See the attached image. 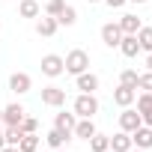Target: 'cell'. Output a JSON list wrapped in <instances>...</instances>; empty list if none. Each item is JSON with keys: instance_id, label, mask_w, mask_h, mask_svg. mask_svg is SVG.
I'll list each match as a JSON object with an SVG mask.
<instances>
[{"instance_id": "cell-1", "label": "cell", "mask_w": 152, "mask_h": 152, "mask_svg": "<svg viewBox=\"0 0 152 152\" xmlns=\"http://www.w3.org/2000/svg\"><path fill=\"white\" fill-rule=\"evenodd\" d=\"M72 110H75L78 119H93V116L99 113V99H96V93H81L78 99H75Z\"/></svg>"}, {"instance_id": "cell-2", "label": "cell", "mask_w": 152, "mask_h": 152, "mask_svg": "<svg viewBox=\"0 0 152 152\" xmlns=\"http://www.w3.org/2000/svg\"><path fill=\"white\" fill-rule=\"evenodd\" d=\"M63 63H66V72L78 78L81 72H87V69H90V54H87L84 48H75V51H69V54L63 57Z\"/></svg>"}, {"instance_id": "cell-3", "label": "cell", "mask_w": 152, "mask_h": 152, "mask_svg": "<svg viewBox=\"0 0 152 152\" xmlns=\"http://www.w3.org/2000/svg\"><path fill=\"white\" fill-rule=\"evenodd\" d=\"M66 72V63L60 54H45L42 57V75H48V78H60V75Z\"/></svg>"}, {"instance_id": "cell-4", "label": "cell", "mask_w": 152, "mask_h": 152, "mask_svg": "<svg viewBox=\"0 0 152 152\" xmlns=\"http://www.w3.org/2000/svg\"><path fill=\"white\" fill-rule=\"evenodd\" d=\"M143 125V119H140V113H137V107H122V113H119V131H137Z\"/></svg>"}, {"instance_id": "cell-5", "label": "cell", "mask_w": 152, "mask_h": 152, "mask_svg": "<svg viewBox=\"0 0 152 152\" xmlns=\"http://www.w3.org/2000/svg\"><path fill=\"white\" fill-rule=\"evenodd\" d=\"M9 90L15 96H24V93L33 90V78H30L27 72H15V75H9Z\"/></svg>"}, {"instance_id": "cell-6", "label": "cell", "mask_w": 152, "mask_h": 152, "mask_svg": "<svg viewBox=\"0 0 152 152\" xmlns=\"http://www.w3.org/2000/svg\"><path fill=\"white\" fill-rule=\"evenodd\" d=\"M122 30H119V24H113V21H107L104 27H102V42L107 45V48H119V42H122Z\"/></svg>"}, {"instance_id": "cell-7", "label": "cell", "mask_w": 152, "mask_h": 152, "mask_svg": "<svg viewBox=\"0 0 152 152\" xmlns=\"http://www.w3.org/2000/svg\"><path fill=\"white\" fill-rule=\"evenodd\" d=\"M42 104L63 107L66 104V90H60V87H42Z\"/></svg>"}, {"instance_id": "cell-8", "label": "cell", "mask_w": 152, "mask_h": 152, "mask_svg": "<svg viewBox=\"0 0 152 152\" xmlns=\"http://www.w3.org/2000/svg\"><path fill=\"white\" fill-rule=\"evenodd\" d=\"M134 99H137V90H134V87L119 84V87L113 90V104H119V107H131V104H134Z\"/></svg>"}, {"instance_id": "cell-9", "label": "cell", "mask_w": 152, "mask_h": 152, "mask_svg": "<svg viewBox=\"0 0 152 152\" xmlns=\"http://www.w3.org/2000/svg\"><path fill=\"white\" fill-rule=\"evenodd\" d=\"M24 116H27V110H24V104H18V102H12V104L3 107V125H21Z\"/></svg>"}, {"instance_id": "cell-10", "label": "cell", "mask_w": 152, "mask_h": 152, "mask_svg": "<svg viewBox=\"0 0 152 152\" xmlns=\"http://www.w3.org/2000/svg\"><path fill=\"white\" fill-rule=\"evenodd\" d=\"M134 104H137V113H140L143 125H152V93H140L134 99Z\"/></svg>"}, {"instance_id": "cell-11", "label": "cell", "mask_w": 152, "mask_h": 152, "mask_svg": "<svg viewBox=\"0 0 152 152\" xmlns=\"http://www.w3.org/2000/svg\"><path fill=\"white\" fill-rule=\"evenodd\" d=\"M57 30H60V24H57V18H54V15H39V21H36V33H39V36L51 39Z\"/></svg>"}, {"instance_id": "cell-12", "label": "cell", "mask_w": 152, "mask_h": 152, "mask_svg": "<svg viewBox=\"0 0 152 152\" xmlns=\"http://www.w3.org/2000/svg\"><path fill=\"white\" fill-rule=\"evenodd\" d=\"M131 143L137 149H152V125H140L137 131H131Z\"/></svg>"}, {"instance_id": "cell-13", "label": "cell", "mask_w": 152, "mask_h": 152, "mask_svg": "<svg viewBox=\"0 0 152 152\" xmlns=\"http://www.w3.org/2000/svg\"><path fill=\"white\" fill-rule=\"evenodd\" d=\"M75 84H78V90H81V93H96L102 81H99V75H93V72L87 69V72H81V75H78V81H75Z\"/></svg>"}, {"instance_id": "cell-14", "label": "cell", "mask_w": 152, "mask_h": 152, "mask_svg": "<svg viewBox=\"0 0 152 152\" xmlns=\"http://www.w3.org/2000/svg\"><path fill=\"white\" fill-rule=\"evenodd\" d=\"M75 122H78L75 110H72V113H66V110H63V113H57V116H54V128H57V131H63V134H72V131H75Z\"/></svg>"}, {"instance_id": "cell-15", "label": "cell", "mask_w": 152, "mask_h": 152, "mask_svg": "<svg viewBox=\"0 0 152 152\" xmlns=\"http://www.w3.org/2000/svg\"><path fill=\"white\" fill-rule=\"evenodd\" d=\"M116 24H119V30H122L125 36H134V33L143 27V24H140V18H137V15H131V12H128V15H122Z\"/></svg>"}, {"instance_id": "cell-16", "label": "cell", "mask_w": 152, "mask_h": 152, "mask_svg": "<svg viewBox=\"0 0 152 152\" xmlns=\"http://www.w3.org/2000/svg\"><path fill=\"white\" fill-rule=\"evenodd\" d=\"M119 51H122V57L134 60V57L140 54V42H137V36H122V42H119Z\"/></svg>"}, {"instance_id": "cell-17", "label": "cell", "mask_w": 152, "mask_h": 152, "mask_svg": "<svg viewBox=\"0 0 152 152\" xmlns=\"http://www.w3.org/2000/svg\"><path fill=\"white\" fill-rule=\"evenodd\" d=\"M131 146H134V143H131V134H128V131H116V134L110 137V149H113V152H128Z\"/></svg>"}, {"instance_id": "cell-18", "label": "cell", "mask_w": 152, "mask_h": 152, "mask_svg": "<svg viewBox=\"0 0 152 152\" xmlns=\"http://www.w3.org/2000/svg\"><path fill=\"white\" fill-rule=\"evenodd\" d=\"M18 15H21V18H39V15H42L39 0H21V3H18Z\"/></svg>"}, {"instance_id": "cell-19", "label": "cell", "mask_w": 152, "mask_h": 152, "mask_svg": "<svg viewBox=\"0 0 152 152\" xmlns=\"http://www.w3.org/2000/svg\"><path fill=\"white\" fill-rule=\"evenodd\" d=\"M72 134H75V137H81V140H90V137L96 134V122H93V119H78Z\"/></svg>"}, {"instance_id": "cell-20", "label": "cell", "mask_w": 152, "mask_h": 152, "mask_svg": "<svg viewBox=\"0 0 152 152\" xmlns=\"http://www.w3.org/2000/svg\"><path fill=\"white\" fill-rule=\"evenodd\" d=\"M69 140H72V134H63V131H57V128H51V131L45 134V143H48L51 149H63Z\"/></svg>"}, {"instance_id": "cell-21", "label": "cell", "mask_w": 152, "mask_h": 152, "mask_svg": "<svg viewBox=\"0 0 152 152\" xmlns=\"http://www.w3.org/2000/svg\"><path fill=\"white\" fill-rule=\"evenodd\" d=\"M75 21H78V9L66 3V6H63V12L57 15V24H60V27H72Z\"/></svg>"}, {"instance_id": "cell-22", "label": "cell", "mask_w": 152, "mask_h": 152, "mask_svg": "<svg viewBox=\"0 0 152 152\" xmlns=\"http://www.w3.org/2000/svg\"><path fill=\"white\" fill-rule=\"evenodd\" d=\"M87 143H90L93 152H107V149H110V137H107V134H99V131H96Z\"/></svg>"}, {"instance_id": "cell-23", "label": "cell", "mask_w": 152, "mask_h": 152, "mask_svg": "<svg viewBox=\"0 0 152 152\" xmlns=\"http://www.w3.org/2000/svg\"><path fill=\"white\" fill-rule=\"evenodd\" d=\"M21 137H24V131H21L18 125H3V140H6V146H18Z\"/></svg>"}, {"instance_id": "cell-24", "label": "cell", "mask_w": 152, "mask_h": 152, "mask_svg": "<svg viewBox=\"0 0 152 152\" xmlns=\"http://www.w3.org/2000/svg\"><path fill=\"white\" fill-rule=\"evenodd\" d=\"M39 149V134H24L18 140V152H36Z\"/></svg>"}, {"instance_id": "cell-25", "label": "cell", "mask_w": 152, "mask_h": 152, "mask_svg": "<svg viewBox=\"0 0 152 152\" xmlns=\"http://www.w3.org/2000/svg\"><path fill=\"white\" fill-rule=\"evenodd\" d=\"M134 36H137V42H140V51L149 54V51H152V27H140Z\"/></svg>"}, {"instance_id": "cell-26", "label": "cell", "mask_w": 152, "mask_h": 152, "mask_svg": "<svg viewBox=\"0 0 152 152\" xmlns=\"http://www.w3.org/2000/svg\"><path fill=\"white\" fill-rule=\"evenodd\" d=\"M137 78H140V75H137L134 69H122V72H119V84H125V87H134V90H137Z\"/></svg>"}, {"instance_id": "cell-27", "label": "cell", "mask_w": 152, "mask_h": 152, "mask_svg": "<svg viewBox=\"0 0 152 152\" xmlns=\"http://www.w3.org/2000/svg\"><path fill=\"white\" fill-rule=\"evenodd\" d=\"M63 6H66V0H48V3H45V15H60L63 12Z\"/></svg>"}, {"instance_id": "cell-28", "label": "cell", "mask_w": 152, "mask_h": 152, "mask_svg": "<svg viewBox=\"0 0 152 152\" xmlns=\"http://www.w3.org/2000/svg\"><path fill=\"white\" fill-rule=\"evenodd\" d=\"M18 128H21V131H24V134H36V131H39V122H36V119H33V116H24V119H21V125H18Z\"/></svg>"}, {"instance_id": "cell-29", "label": "cell", "mask_w": 152, "mask_h": 152, "mask_svg": "<svg viewBox=\"0 0 152 152\" xmlns=\"http://www.w3.org/2000/svg\"><path fill=\"white\" fill-rule=\"evenodd\" d=\"M137 90H143V93H152V72H143L140 78H137Z\"/></svg>"}, {"instance_id": "cell-30", "label": "cell", "mask_w": 152, "mask_h": 152, "mask_svg": "<svg viewBox=\"0 0 152 152\" xmlns=\"http://www.w3.org/2000/svg\"><path fill=\"white\" fill-rule=\"evenodd\" d=\"M104 3H107V6H110V9H122V6H125V3H128V0H104Z\"/></svg>"}, {"instance_id": "cell-31", "label": "cell", "mask_w": 152, "mask_h": 152, "mask_svg": "<svg viewBox=\"0 0 152 152\" xmlns=\"http://www.w3.org/2000/svg\"><path fill=\"white\" fill-rule=\"evenodd\" d=\"M146 72H152V51L146 54Z\"/></svg>"}, {"instance_id": "cell-32", "label": "cell", "mask_w": 152, "mask_h": 152, "mask_svg": "<svg viewBox=\"0 0 152 152\" xmlns=\"http://www.w3.org/2000/svg\"><path fill=\"white\" fill-rule=\"evenodd\" d=\"M0 152H18V146H3Z\"/></svg>"}, {"instance_id": "cell-33", "label": "cell", "mask_w": 152, "mask_h": 152, "mask_svg": "<svg viewBox=\"0 0 152 152\" xmlns=\"http://www.w3.org/2000/svg\"><path fill=\"white\" fill-rule=\"evenodd\" d=\"M128 152H149V149H137V146H131V149H128Z\"/></svg>"}, {"instance_id": "cell-34", "label": "cell", "mask_w": 152, "mask_h": 152, "mask_svg": "<svg viewBox=\"0 0 152 152\" xmlns=\"http://www.w3.org/2000/svg\"><path fill=\"white\" fill-rule=\"evenodd\" d=\"M6 146V140H3V131H0V149H3Z\"/></svg>"}, {"instance_id": "cell-35", "label": "cell", "mask_w": 152, "mask_h": 152, "mask_svg": "<svg viewBox=\"0 0 152 152\" xmlns=\"http://www.w3.org/2000/svg\"><path fill=\"white\" fill-rule=\"evenodd\" d=\"M128 3H137V6H140V3H146V0H128Z\"/></svg>"}, {"instance_id": "cell-36", "label": "cell", "mask_w": 152, "mask_h": 152, "mask_svg": "<svg viewBox=\"0 0 152 152\" xmlns=\"http://www.w3.org/2000/svg\"><path fill=\"white\" fill-rule=\"evenodd\" d=\"M0 128H3V110H0Z\"/></svg>"}, {"instance_id": "cell-37", "label": "cell", "mask_w": 152, "mask_h": 152, "mask_svg": "<svg viewBox=\"0 0 152 152\" xmlns=\"http://www.w3.org/2000/svg\"><path fill=\"white\" fill-rule=\"evenodd\" d=\"M87 3H102V0H87Z\"/></svg>"}, {"instance_id": "cell-38", "label": "cell", "mask_w": 152, "mask_h": 152, "mask_svg": "<svg viewBox=\"0 0 152 152\" xmlns=\"http://www.w3.org/2000/svg\"><path fill=\"white\" fill-rule=\"evenodd\" d=\"M54 152H66V149H54Z\"/></svg>"}, {"instance_id": "cell-39", "label": "cell", "mask_w": 152, "mask_h": 152, "mask_svg": "<svg viewBox=\"0 0 152 152\" xmlns=\"http://www.w3.org/2000/svg\"><path fill=\"white\" fill-rule=\"evenodd\" d=\"M107 152H113V149H107Z\"/></svg>"}, {"instance_id": "cell-40", "label": "cell", "mask_w": 152, "mask_h": 152, "mask_svg": "<svg viewBox=\"0 0 152 152\" xmlns=\"http://www.w3.org/2000/svg\"><path fill=\"white\" fill-rule=\"evenodd\" d=\"M36 152H39V149H36Z\"/></svg>"}]
</instances>
